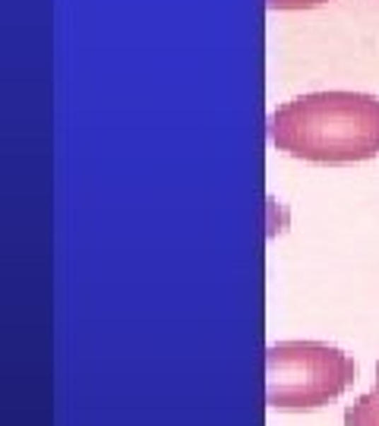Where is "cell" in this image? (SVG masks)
I'll return each instance as SVG.
<instances>
[{"instance_id": "cell-1", "label": "cell", "mask_w": 379, "mask_h": 426, "mask_svg": "<svg viewBox=\"0 0 379 426\" xmlns=\"http://www.w3.org/2000/svg\"><path fill=\"white\" fill-rule=\"evenodd\" d=\"M279 152L316 165H351L379 155V95L310 92L272 114Z\"/></svg>"}, {"instance_id": "cell-2", "label": "cell", "mask_w": 379, "mask_h": 426, "mask_svg": "<svg viewBox=\"0 0 379 426\" xmlns=\"http://www.w3.org/2000/svg\"><path fill=\"white\" fill-rule=\"evenodd\" d=\"M357 363L326 341H279L266 350V401L275 410H310L354 385Z\"/></svg>"}, {"instance_id": "cell-3", "label": "cell", "mask_w": 379, "mask_h": 426, "mask_svg": "<svg viewBox=\"0 0 379 426\" xmlns=\"http://www.w3.org/2000/svg\"><path fill=\"white\" fill-rule=\"evenodd\" d=\"M344 426H379V385L344 410Z\"/></svg>"}, {"instance_id": "cell-4", "label": "cell", "mask_w": 379, "mask_h": 426, "mask_svg": "<svg viewBox=\"0 0 379 426\" xmlns=\"http://www.w3.org/2000/svg\"><path fill=\"white\" fill-rule=\"evenodd\" d=\"M272 10H303V6H320L329 4V0H266Z\"/></svg>"}, {"instance_id": "cell-5", "label": "cell", "mask_w": 379, "mask_h": 426, "mask_svg": "<svg viewBox=\"0 0 379 426\" xmlns=\"http://www.w3.org/2000/svg\"><path fill=\"white\" fill-rule=\"evenodd\" d=\"M376 376H379V367H376Z\"/></svg>"}]
</instances>
